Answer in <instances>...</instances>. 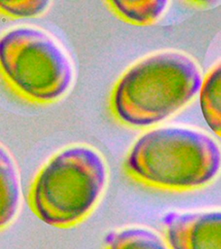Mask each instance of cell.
I'll return each instance as SVG.
<instances>
[{
  "mask_svg": "<svg viewBox=\"0 0 221 249\" xmlns=\"http://www.w3.org/2000/svg\"><path fill=\"white\" fill-rule=\"evenodd\" d=\"M132 178L147 186L192 191L211 183L221 170V149L205 132L164 126L144 133L124 162Z\"/></svg>",
  "mask_w": 221,
  "mask_h": 249,
  "instance_id": "6da1fadb",
  "label": "cell"
},
{
  "mask_svg": "<svg viewBox=\"0 0 221 249\" xmlns=\"http://www.w3.org/2000/svg\"><path fill=\"white\" fill-rule=\"evenodd\" d=\"M202 75L186 54L165 51L131 67L113 89L111 107L124 124L146 127L159 124L200 92Z\"/></svg>",
  "mask_w": 221,
  "mask_h": 249,
  "instance_id": "7a4b0ae2",
  "label": "cell"
},
{
  "mask_svg": "<svg viewBox=\"0 0 221 249\" xmlns=\"http://www.w3.org/2000/svg\"><path fill=\"white\" fill-rule=\"evenodd\" d=\"M107 180L101 154L86 145L66 148L42 168L29 193L32 212L48 225L68 229L87 217Z\"/></svg>",
  "mask_w": 221,
  "mask_h": 249,
  "instance_id": "3957f363",
  "label": "cell"
},
{
  "mask_svg": "<svg viewBox=\"0 0 221 249\" xmlns=\"http://www.w3.org/2000/svg\"><path fill=\"white\" fill-rule=\"evenodd\" d=\"M0 71L31 101L52 102L68 91L74 69L66 52L40 29L14 28L0 37Z\"/></svg>",
  "mask_w": 221,
  "mask_h": 249,
  "instance_id": "277c9868",
  "label": "cell"
},
{
  "mask_svg": "<svg viewBox=\"0 0 221 249\" xmlns=\"http://www.w3.org/2000/svg\"><path fill=\"white\" fill-rule=\"evenodd\" d=\"M163 224L170 249H221V210L170 212Z\"/></svg>",
  "mask_w": 221,
  "mask_h": 249,
  "instance_id": "5b68a950",
  "label": "cell"
},
{
  "mask_svg": "<svg viewBox=\"0 0 221 249\" xmlns=\"http://www.w3.org/2000/svg\"><path fill=\"white\" fill-rule=\"evenodd\" d=\"M20 199L18 171L10 152L0 144V230H4L15 217Z\"/></svg>",
  "mask_w": 221,
  "mask_h": 249,
  "instance_id": "8992f818",
  "label": "cell"
},
{
  "mask_svg": "<svg viewBox=\"0 0 221 249\" xmlns=\"http://www.w3.org/2000/svg\"><path fill=\"white\" fill-rule=\"evenodd\" d=\"M200 106L204 121L221 137V61L202 80Z\"/></svg>",
  "mask_w": 221,
  "mask_h": 249,
  "instance_id": "52a82bcc",
  "label": "cell"
},
{
  "mask_svg": "<svg viewBox=\"0 0 221 249\" xmlns=\"http://www.w3.org/2000/svg\"><path fill=\"white\" fill-rule=\"evenodd\" d=\"M109 4L124 19L143 25L158 19L167 7L168 2L165 0H115Z\"/></svg>",
  "mask_w": 221,
  "mask_h": 249,
  "instance_id": "ba28073f",
  "label": "cell"
},
{
  "mask_svg": "<svg viewBox=\"0 0 221 249\" xmlns=\"http://www.w3.org/2000/svg\"><path fill=\"white\" fill-rule=\"evenodd\" d=\"M105 249H169L154 232L142 228H129L110 233Z\"/></svg>",
  "mask_w": 221,
  "mask_h": 249,
  "instance_id": "9c48e42d",
  "label": "cell"
},
{
  "mask_svg": "<svg viewBox=\"0 0 221 249\" xmlns=\"http://www.w3.org/2000/svg\"><path fill=\"white\" fill-rule=\"evenodd\" d=\"M50 4L47 0L0 1V12L12 18H35L46 12Z\"/></svg>",
  "mask_w": 221,
  "mask_h": 249,
  "instance_id": "30bf717a",
  "label": "cell"
}]
</instances>
